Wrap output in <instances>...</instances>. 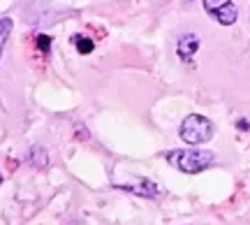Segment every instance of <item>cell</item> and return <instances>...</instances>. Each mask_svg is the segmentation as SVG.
Instances as JSON below:
<instances>
[{
	"label": "cell",
	"instance_id": "6da1fadb",
	"mask_svg": "<svg viewBox=\"0 0 250 225\" xmlns=\"http://www.w3.org/2000/svg\"><path fill=\"white\" fill-rule=\"evenodd\" d=\"M165 158L171 167H176L179 172L186 174H199L206 167H211L215 162V153L213 151H202V149H174L167 151Z\"/></svg>",
	"mask_w": 250,
	"mask_h": 225
},
{
	"label": "cell",
	"instance_id": "7a4b0ae2",
	"mask_svg": "<svg viewBox=\"0 0 250 225\" xmlns=\"http://www.w3.org/2000/svg\"><path fill=\"white\" fill-rule=\"evenodd\" d=\"M215 133V126L211 118L202 116V114H188L183 118V123L179 128V135L186 144H192V146H199V144H206Z\"/></svg>",
	"mask_w": 250,
	"mask_h": 225
},
{
	"label": "cell",
	"instance_id": "3957f363",
	"mask_svg": "<svg viewBox=\"0 0 250 225\" xmlns=\"http://www.w3.org/2000/svg\"><path fill=\"white\" fill-rule=\"evenodd\" d=\"M208 17H213L220 26H232L236 23V17H239V9L232 0H204L202 2Z\"/></svg>",
	"mask_w": 250,
	"mask_h": 225
},
{
	"label": "cell",
	"instance_id": "277c9868",
	"mask_svg": "<svg viewBox=\"0 0 250 225\" xmlns=\"http://www.w3.org/2000/svg\"><path fill=\"white\" fill-rule=\"evenodd\" d=\"M118 188L127 190V193H134V195H142V198H158L160 195L158 183H153L151 179H142V177H132V179L125 181L123 186H118Z\"/></svg>",
	"mask_w": 250,
	"mask_h": 225
},
{
	"label": "cell",
	"instance_id": "5b68a950",
	"mask_svg": "<svg viewBox=\"0 0 250 225\" xmlns=\"http://www.w3.org/2000/svg\"><path fill=\"white\" fill-rule=\"evenodd\" d=\"M199 45H202L199 35H195V33H183V35L179 37V42H176V56H179L183 63H192L195 51L199 49Z\"/></svg>",
	"mask_w": 250,
	"mask_h": 225
},
{
	"label": "cell",
	"instance_id": "8992f818",
	"mask_svg": "<svg viewBox=\"0 0 250 225\" xmlns=\"http://www.w3.org/2000/svg\"><path fill=\"white\" fill-rule=\"evenodd\" d=\"M28 160H30V165L37 167V170H46V165H49V153H46L42 146H33L30 153H28Z\"/></svg>",
	"mask_w": 250,
	"mask_h": 225
},
{
	"label": "cell",
	"instance_id": "52a82bcc",
	"mask_svg": "<svg viewBox=\"0 0 250 225\" xmlns=\"http://www.w3.org/2000/svg\"><path fill=\"white\" fill-rule=\"evenodd\" d=\"M12 28H14V21L9 17L0 19V58H2V51H5V45H7L9 35H12Z\"/></svg>",
	"mask_w": 250,
	"mask_h": 225
},
{
	"label": "cell",
	"instance_id": "ba28073f",
	"mask_svg": "<svg viewBox=\"0 0 250 225\" xmlns=\"http://www.w3.org/2000/svg\"><path fill=\"white\" fill-rule=\"evenodd\" d=\"M72 40H74V46H77V51H79V54H90V51H93V49H95V45H93V40H90V37H83V35H74L72 37Z\"/></svg>",
	"mask_w": 250,
	"mask_h": 225
},
{
	"label": "cell",
	"instance_id": "9c48e42d",
	"mask_svg": "<svg viewBox=\"0 0 250 225\" xmlns=\"http://www.w3.org/2000/svg\"><path fill=\"white\" fill-rule=\"evenodd\" d=\"M37 49H40L42 54H49V51H51V37H49V35H40V37H37Z\"/></svg>",
	"mask_w": 250,
	"mask_h": 225
},
{
	"label": "cell",
	"instance_id": "30bf717a",
	"mask_svg": "<svg viewBox=\"0 0 250 225\" xmlns=\"http://www.w3.org/2000/svg\"><path fill=\"white\" fill-rule=\"evenodd\" d=\"M236 126L241 128V130H248V121H239V123H236Z\"/></svg>",
	"mask_w": 250,
	"mask_h": 225
},
{
	"label": "cell",
	"instance_id": "8fae6325",
	"mask_svg": "<svg viewBox=\"0 0 250 225\" xmlns=\"http://www.w3.org/2000/svg\"><path fill=\"white\" fill-rule=\"evenodd\" d=\"M0 183H2V177H0Z\"/></svg>",
	"mask_w": 250,
	"mask_h": 225
},
{
	"label": "cell",
	"instance_id": "7c38bea8",
	"mask_svg": "<svg viewBox=\"0 0 250 225\" xmlns=\"http://www.w3.org/2000/svg\"><path fill=\"white\" fill-rule=\"evenodd\" d=\"M188 2H190V0H188Z\"/></svg>",
	"mask_w": 250,
	"mask_h": 225
}]
</instances>
